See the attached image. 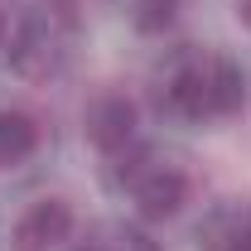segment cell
I'll list each match as a JSON object with an SVG mask.
<instances>
[{
    "mask_svg": "<svg viewBox=\"0 0 251 251\" xmlns=\"http://www.w3.org/2000/svg\"><path fill=\"white\" fill-rule=\"evenodd\" d=\"M179 5L184 0H130V25L140 34H164L179 20Z\"/></svg>",
    "mask_w": 251,
    "mask_h": 251,
    "instance_id": "9",
    "label": "cell"
},
{
    "mask_svg": "<svg viewBox=\"0 0 251 251\" xmlns=\"http://www.w3.org/2000/svg\"><path fill=\"white\" fill-rule=\"evenodd\" d=\"M73 227H77V218H73L68 198H34L10 227V247L15 251H53L63 242H73Z\"/></svg>",
    "mask_w": 251,
    "mask_h": 251,
    "instance_id": "5",
    "label": "cell"
},
{
    "mask_svg": "<svg viewBox=\"0 0 251 251\" xmlns=\"http://www.w3.org/2000/svg\"><path fill=\"white\" fill-rule=\"evenodd\" d=\"M10 63L25 73V77H58L68 68L73 53V29H68V15L53 5H34L29 15L10 29Z\"/></svg>",
    "mask_w": 251,
    "mask_h": 251,
    "instance_id": "3",
    "label": "cell"
},
{
    "mask_svg": "<svg viewBox=\"0 0 251 251\" xmlns=\"http://www.w3.org/2000/svg\"><path fill=\"white\" fill-rule=\"evenodd\" d=\"M135 126H140V116L126 92H97L82 111V130L106 159H121L135 150Z\"/></svg>",
    "mask_w": 251,
    "mask_h": 251,
    "instance_id": "4",
    "label": "cell"
},
{
    "mask_svg": "<svg viewBox=\"0 0 251 251\" xmlns=\"http://www.w3.org/2000/svg\"><path fill=\"white\" fill-rule=\"evenodd\" d=\"M73 251H159V242L140 227V222H126V218H106L82 232V242Z\"/></svg>",
    "mask_w": 251,
    "mask_h": 251,
    "instance_id": "8",
    "label": "cell"
},
{
    "mask_svg": "<svg viewBox=\"0 0 251 251\" xmlns=\"http://www.w3.org/2000/svg\"><path fill=\"white\" fill-rule=\"evenodd\" d=\"M159 101L179 121H222V116L242 111L247 73H242V63H232L218 49H193V53H179L169 63Z\"/></svg>",
    "mask_w": 251,
    "mask_h": 251,
    "instance_id": "1",
    "label": "cell"
},
{
    "mask_svg": "<svg viewBox=\"0 0 251 251\" xmlns=\"http://www.w3.org/2000/svg\"><path fill=\"white\" fill-rule=\"evenodd\" d=\"M10 29H15V25H10V20H5V15H0V53H5V49H10Z\"/></svg>",
    "mask_w": 251,
    "mask_h": 251,
    "instance_id": "10",
    "label": "cell"
},
{
    "mask_svg": "<svg viewBox=\"0 0 251 251\" xmlns=\"http://www.w3.org/2000/svg\"><path fill=\"white\" fill-rule=\"evenodd\" d=\"M39 140H44V130H39V121H34L29 111L0 106V169H15V164L34 159Z\"/></svg>",
    "mask_w": 251,
    "mask_h": 251,
    "instance_id": "7",
    "label": "cell"
},
{
    "mask_svg": "<svg viewBox=\"0 0 251 251\" xmlns=\"http://www.w3.org/2000/svg\"><path fill=\"white\" fill-rule=\"evenodd\" d=\"M237 20H242V25L251 29V0H237Z\"/></svg>",
    "mask_w": 251,
    "mask_h": 251,
    "instance_id": "11",
    "label": "cell"
},
{
    "mask_svg": "<svg viewBox=\"0 0 251 251\" xmlns=\"http://www.w3.org/2000/svg\"><path fill=\"white\" fill-rule=\"evenodd\" d=\"M116 184L126 188V198L135 203L140 218H174L188 203V174L184 164L155 155V150H130V155L116 159Z\"/></svg>",
    "mask_w": 251,
    "mask_h": 251,
    "instance_id": "2",
    "label": "cell"
},
{
    "mask_svg": "<svg viewBox=\"0 0 251 251\" xmlns=\"http://www.w3.org/2000/svg\"><path fill=\"white\" fill-rule=\"evenodd\" d=\"M198 251H251V198H227L198 222Z\"/></svg>",
    "mask_w": 251,
    "mask_h": 251,
    "instance_id": "6",
    "label": "cell"
}]
</instances>
